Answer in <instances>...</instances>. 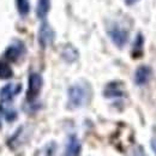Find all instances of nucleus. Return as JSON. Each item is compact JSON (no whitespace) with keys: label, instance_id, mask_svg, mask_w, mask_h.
Returning a JSON list of instances; mask_svg holds the SVG:
<instances>
[{"label":"nucleus","instance_id":"nucleus-1","mask_svg":"<svg viewBox=\"0 0 156 156\" xmlns=\"http://www.w3.org/2000/svg\"><path fill=\"white\" fill-rule=\"evenodd\" d=\"M150 77V69L147 66H142L137 70L136 76H135V80L137 84H144Z\"/></svg>","mask_w":156,"mask_h":156},{"label":"nucleus","instance_id":"nucleus-2","mask_svg":"<svg viewBox=\"0 0 156 156\" xmlns=\"http://www.w3.org/2000/svg\"><path fill=\"white\" fill-rule=\"evenodd\" d=\"M83 90L82 89H79V88H73L72 90H71V93H70V98H71V101L75 103V105H79L80 102H82V100H83Z\"/></svg>","mask_w":156,"mask_h":156},{"label":"nucleus","instance_id":"nucleus-3","mask_svg":"<svg viewBox=\"0 0 156 156\" xmlns=\"http://www.w3.org/2000/svg\"><path fill=\"white\" fill-rule=\"evenodd\" d=\"M41 88V78L37 75H34L30 78V91H33V94H37Z\"/></svg>","mask_w":156,"mask_h":156},{"label":"nucleus","instance_id":"nucleus-4","mask_svg":"<svg viewBox=\"0 0 156 156\" xmlns=\"http://www.w3.org/2000/svg\"><path fill=\"white\" fill-rule=\"evenodd\" d=\"M78 151H79V145L78 143L72 139L67 147V153H66V156H77L78 155Z\"/></svg>","mask_w":156,"mask_h":156},{"label":"nucleus","instance_id":"nucleus-5","mask_svg":"<svg viewBox=\"0 0 156 156\" xmlns=\"http://www.w3.org/2000/svg\"><path fill=\"white\" fill-rule=\"evenodd\" d=\"M151 148H153V150H154V153H155V155H156V137L155 138H153L151 139Z\"/></svg>","mask_w":156,"mask_h":156},{"label":"nucleus","instance_id":"nucleus-6","mask_svg":"<svg viewBox=\"0 0 156 156\" xmlns=\"http://www.w3.org/2000/svg\"><path fill=\"white\" fill-rule=\"evenodd\" d=\"M133 156H145V155L143 154V151H140V150H139V151L135 153V154H133Z\"/></svg>","mask_w":156,"mask_h":156},{"label":"nucleus","instance_id":"nucleus-7","mask_svg":"<svg viewBox=\"0 0 156 156\" xmlns=\"http://www.w3.org/2000/svg\"><path fill=\"white\" fill-rule=\"evenodd\" d=\"M129 2H133V1H136V0H127Z\"/></svg>","mask_w":156,"mask_h":156}]
</instances>
